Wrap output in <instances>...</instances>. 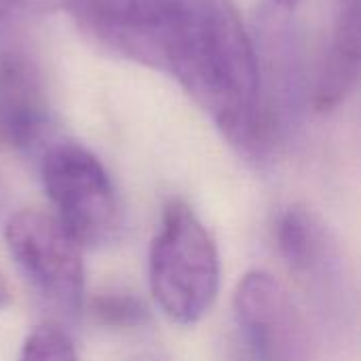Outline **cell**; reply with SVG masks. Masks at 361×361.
Instances as JSON below:
<instances>
[{"instance_id": "1", "label": "cell", "mask_w": 361, "mask_h": 361, "mask_svg": "<svg viewBox=\"0 0 361 361\" xmlns=\"http://www.w3.org/2000/svg\"><path fill=\"white\" fill-rule=\"evenodd\" d=\"M157 72L173 78L241 154L254 161L271 157L258 49L233 0H176Z\"/></svg>"}, {"instance_id": "2", "label": "cell", "mask_w": 361, "mask_h": 361, "mask_svg": "<svg viewBox=\"0 0 361 361\" xmlns=\"http://www.w3.org/2000/svg\"><path fill=\"white\" fill-rule=\"evenodd\" d=\"M148 267L152 296L171 322L192 326L212 309L220 288L218 250L182 199L165 205Z\"/></svg>"}, {"instance_id": "3", "label": "cell", "mask_w": 361, "mask_h": 361, "mask_svg": "<svg viewBox=\"0 0 361 361\" xmlns=\"http://www.w3.org/2000/svg\"><path fill=\"white\" fill-rule=\"evenodd\" d=\"M42 184L59 224L80 247H104L118 239L123 209L102 161L87 148L63 142L42 157Z\"/></svg>"}, {"instance_id": "4", "label": "cell", "mask_w": 361, "mask_h": 361, "mask_svg": "<svg viewBox=\"0 0 361 361\" xmlns=\"http://www.w3.org/2000/svg\"><path fill=\"white\" fill-rule=\"evenodd\" d=\"M4 239L23 277L57 309L78 315L85 305L80 243L55 216L21 209L11 216Z\"/></svg>"}, {"instance_id": "5", "label": "cell", "mask_w": 361, "mask_h": 361, "mask_svg": "<svg viewBox=\"0 0 361 361\" xmlns=\"http://www.w3.org/2000/svg\"><path fill=\"white\" fill-rule=\"evenodd\" d=\"M235 317L258 361H315L313 341L283 286L262 271L241 277Z\"/></svg>"}, {"instance_id": "6", "label": "cell", "mask_w": 361, "mask_h": 361, "mask_svg": "<svg viewBox=\"0 0 361 361\" xmlns=\"http://www.w3.org/2000/svg\"><path fill=\"white\" fill-rule=\"evenodd\" d=\"M49 97L38 68L17 51L0 53V148L25 152L47 133Z\"/></svg>"}, {"instance_id": "7", "label": "cell", "mask_w": 361, "mask_h": 361, "mask_svg": "<svg viewBox=\"0 0 361 361\" xmlns=\"http://www.w3.org/2000/svg\"><path fill=\"white\" fill-rule=\"evenodd\" d=\"M360 0H336L330 47L311 97L317 112H330L351 95L360 76Z\"/></svg>"}, {"instance_id": "8", "label": "cell", "mask_w": 361, "mask_h": 361, "mask_svg": "<svg viewBox=\"0 0 361 361\" xmlns=\"http://www.w3.org/2000/svg\"><path fill=\"white\" fill-rule=\"evenodd\" d=\"M277 250L288 269L311 288H330L336 252L326 226L305 207H290L277 222Z\"/></svg>"}, {"instance_id": "9", "label": "cell", "mask_w": 361, "mask_h": 361, "mask_svg": "<svg viewBox=\"0 0 361 361\" xmlns=\"http://www.w3.org/2000/svg\"><path fill=\"white\" fill-rule=\"evenodd\" d=\"M95 324L112 330H131L148 322V307L129 292H102L89 302Z\"/></svg>"}, {"instance_id": "10", "label": "cell", "mask_w": 361, "mask_h": 361, "mask_svg": "<svg viewBox=\"0 0 361 361\" xmlns=\"http://www.w3.org/2000/svg\"><path fill=\"white\" fill-rule=\"evenodd\" d=\"M17 361H78V357L66 330L42 324L27 334Z\"/></svg>"}, {"instance_id": "11", "label": "cell", "mask_w": 361, "mask_h": 361, "mask_svg": "<svg viewBox=\"0 0 361 361\" xmlns=\"http://www.w3.org/2000/svg\"><path fill=\"white\" fill-rule=\"evenodd\" d=\"M6 305H8V288H6V283H4V279L0 275V309L6 307Z\"/></svg>"}, {"instance_id": "12", "label": "cell", "mask_w": 361, "mask_h": 361, "mask_svg": "<svg viewBox=\"0 0 361 361\" xmlns=\"http://www.w3.org/2000/svg\"><path fill=\"white\" fill-rule=\"evenodd\" d=\"M277 6H281V8H294L300 0H273Z\"/></svg>"}]
</instances>
